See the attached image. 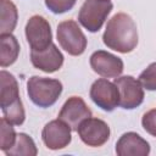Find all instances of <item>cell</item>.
Returning <instances> with one entry per match:
<instances>
[{
	"label": "cell",
	"instance_id": "6da1fadb",
	"mask_svg": "<svg viewBox=\"0 0 156 156\" xmlns=\"http://www.w3.org/2000/svg\"><path fill=\"white\" fill-rule=\"evenodd\" d=\"M104 44L115 51L127 54L138 45V29L134 20L124 13H116L106 26L102 35Z\"/></svg>",
	"mask_w": 156,
	"mask_h": 156
},
{
	"label": "cell",
	"instance_id": "7a4b0ae2",
	"mask_svg": "<svg viewBox=\"0 0 156 156\" xmlns=\"http://www.w3.org/2000/svg\"><path fill=\"white\" fill-rule=\"evenodd\" d=\"M1 78V94H0V105L4 113V117L15 126H21L24 122L26 113L20 99L18 84L13 74L10 72L1 69L0 72Z\"/></svg>",
	"mask_w": 156,
	"mask_h": 156
},
{
	"label": "cell",
	"instance_id": "3957f363",
	"mask_svg": "<svg viewBox=\"0 0 156 156\" xmlns=\"http://www.w3.org/2000/svg\"><path fill=\"white\" fill-rule=\"evenodd\" d=\"M27 93L32 102L39 107L52 106L62 93V83L58 79L33 76L27 82Z\"/></svg>",
	"mask_w": 156,
	"mask_h": 156
},
{
	"label": "cell",
	"instance_id": "277c9868",
	"mask_svg": "<svg viewBox=\"0 0 156 156\" xmlns=\"http://www.w3.org/2000/svg\"><path fill=\"white\" fill-rule=\"evenodd\" d=\"M112 9L110 0H85L79 10L78 22L91 33L99 32Z\"/></svg>",
	"mask_w": 156,
	"mask_h": 156
},
{
	"label": "cell",
	"instance_id": "5b68a950",
	"mask_svg": "<svg viewBox=\"0 0 156 156\" xmlns=\"http://www.w3.org/2000/svg\"><path fill=\"white\" fill-rule=\"evenodd\" d=\"M57 40L61 48L72 56L82 55L87 49V38L78 23L73 20H67L57 26Z\"/></svg>",
	"mask_w": 156,
	"mask_h": 156
},
{
	"label": "cell",
	"instance_id": "8992f818",
	"mask_svg": "<svg viewBox=\"0 0 156 156\" xmlns=\"http://www.w3.org/2000/svg\"><path fill=\"white\" fill-rule=\"evenodd\" d=\"M26 38L32 51H43L52 44L51 27L43 16H32L26 24Z\"/></svg>",
	"mask_w": 156,
	"mask_h": 156
},
{
	"label": "cell",
	"instance_id": "52a82bcc",
	"mask_svg": "<svg viewBox=\"0 0 156 156\" xmlns=\"http://www.w3.org/2000/svg\"><path fill=\"white\" fill-rule=\"evenodd\" d=\"M113 83L118 88L119 106L124 110H133L144 101V89L139 80L132 76L115 78Z\"/></svg>",
	"mask_w": 156,
	"mask_h": 156
},
{
	"label": "cell",
	"instance_id": "ba28073f",
	"mask_svg": "<svg viewBox=\"0 0 156 156\" xmlns=\"http://www.w3.org/2000/svg\"><path fill=\"white\" fill-rule=\"evenodd\" d=\"M90 99L98 107L111 112L119 105V93L115 83L105 78L96 79L90 87Z\"/></svg>",
	"mask_w": 156,
	"mask_h": 156
},
{
	"label": "cell",
	"instance_id": "9c48e42d",
	"mask_svg": "<svg viewBox=\"0 0 156 156\" xmlns=\"http://www.w3.org/2000/svg\"><path fill=\"white\" fill-rule=\"evenodd\" d=\"M77 132L80 140L85 145L93 147L102 146L110 138V127L107 123L100 118L94 117L84 119L79 124Z\"/></svg>",
	"mask_w": 156,
	"mask_h": 156
},
{
	"label": "cell",
	"instance_id": "30bf717a",
	"mask_svg": "<svg viewBox=\"0 0 156 156\" xmlns=\"http://www.w3.org/2000/svg\"><path fill=\"white\" fill-rule=\"evenodd\" d=\"M71 127L61 119H54L45 124L41 132V139L45 146L50 150H60L66 146L72 140Z\"/></svg>",
	"mask_w": 156,
	"mask_h": 156
},
{
	"label": "cell",
	"instance_id": "8fae6325",
	"mask_svg": "<svg viewBox=\"0 0 156 156\" xmlns=\"http://www.w3.org/2000/svg\"><path fill=\"white\" fill-rule=\"evenodd\" d=\"M89 117H91V110L79 96L68 98L58 113V119L68 124L72 130H77L79 124Z\"/></svg>",
	"mask_w": 156,
	"mask_h": 156
},
{
	"label": "cell",
	"instance_id": "7c38bea8",
	"mask_svg": "<svg viewBox=\"0 0 156 156\" xmlns=\"http://www.w3.org/2000/svg\"><path fill=\"white\" fill-rule=\"evenodd\" d=\"M90 66L104 78H117L123 72V61L105 50H98L90 56Z\"/></svg>",
	"mask_w": 156,
	"mask_h": 156
},
{
	"label": "cell",
	"instance_id": "4fadbf2b",
	"mask_svg": "<svg viewBox=\"0 0 156 156\" xmlns=\"http://www.w3.org/2000/svg\"><path fill=\"white\" fill-rule=\"evenodd\" d=\"M63 58L62 52L55 44H51L43 51H30L32 65L45 73H54L58 71L63 65Z\"/></svg>",
	"mask_w": 156,
	"mask_h": 156
},
{
	"label": "cell",
	"instance_id": "5bb4252c",
	"mask_svg": "<svg viewBox=\"0 0 156 156\" xmlns=\"http://www.w3.org/2000/svg\"><path fill=\"white\" fill-rule=\"evenodd\" d=\"M116 154L118 156H146L150 154V145L138 133L127 132L116 143Z\"/></svg>",
	"mask_w": 156,
	"mask_h": 156
},
{
	"label": "cell",
	"instance_id": "9a60e30c",
	"mask_svg": "<svg viewBox=\"0 0 156 156\" xmlns=\"http://www.w3.org/2000/svg\"><path fill=\"white\" fill-rule=\"evenodd\" d=\"M1 39V51H0V65L1 67L11 66L18 57L20 54V44L15 35L11 33H2L0 35Z\"/></svg>",
	"mask_w": 156,
	"mask_h": 156
},
{
	"label": "cell",
	"instance_id": "2e32d148",
	"mask_svg": "<svg viewBox=\"0 0 156 156\" xmlns=\"http://www.w3.org/2000/svg\"><path fill=\"white\" fill-rule=\"evenodd\" d=\"M17 7L10 0H0V32L11 33L17 24Z\"/></svg>",
	"mask_w": 156,
	"mask_h": 156
},
{
	"label": "cell",
	"instance_id": "e0dca14e",
	"mask_svg": "<svg viewBox=\"0 0 156 156\" xmlns=\"http://www.w3.org/2000/svg\"><path fill=\"white\" fill-rule=\"evenodd\" d=\"M5 152L6 155L11 156H35L38 154V150L29 135H27L26 133H20L17 134L15 145Z\"/></svg>",
	"mask_w": 156,
	"mask_h": 156
},
{
	"label": "cell",
	"instance_id": "ac0fdd59",
	"mask_svg": "<svg viewBox=\"0 0 156 156\" xmlns=\"http://www.w3.org/2000/svg\"><path fill=\"white\" fill-rule=\"evenodd\" d=\"M17 134L12 127V124L2 117L0 121V149L2 151H7L15 145Z\"/></svg>",
	"mask_w": 156,
	"mask_h": 156
},
{
	"label": "cell",
	"instance_id": "d6986e66",
	"mask_svg": "<svg viewBox=\"0 0 156 156\" xmlns=\"http://www.w3.org/2000/svg\"><path fill=\"white\" fill-rule=\"evenodd\" d=\"M146 90H156V62L150 63L139 76L138 79Z\"/></svg>",
	"mask_w": 156,
	"mask_h": 156
},
{
	"label": "cell",
	"instance_id": "ffe728a7",
	"mask_svg": "<svg viewBox=\"0 0 156 156\" xmlns=\"http://www.w3.org/2000/svg\"><path fill=\"white\" fill-rule=\"evenodd\" d=\"M77 0H45L46 7L52 13H63L69 11L74 5Z\"/></svg>",
	"mask_w": 156,
	"mask_h": 156
},
{
	"label": "cell",
	"instance_id": "44dd1931",
	"mask_svg": "<svg viewBox=\"0 0 156 156\" xmlns=\"http://www.w3.org/2000/svg\"><path fill=\"white\" fill-rule=\"evenodd\" d=\"M141 126L146 133L156 138V108H152L144 113L141 118Z\"/></svg>",
	"mask_w": 156,
	"mask_h": 156
}]
</instances>
